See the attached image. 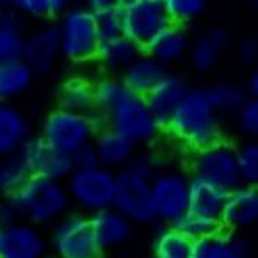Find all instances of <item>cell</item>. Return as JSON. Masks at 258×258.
I'll return each mask as SVG.
<instances>
[{"instance_id":"cell-1","label":"cell","mask_w":258,"mask_h":258,"mask_svg":"<svg viewBox=\"0 0 258 258\" xmlns=\"http://www.w3.org/2000/svg\"><path fill=\"white\" fill-rule=\"evenodd\" d=\"M164 132H167L176 145L192 153L224 141L219 114L203 88L189 89L175 114L164 125Z\"/></svg>"},{"instance_id":"cell-2","label":"cell","mask_w":258,"mask_h":258,"mask_svg":"<svg viewBox=\"0 0 258 258\" xmlns=\"http://www.w3.org/2000/svg\"><path fill=\"white\" fill-rule=\"evenodd\" d=\"M13 200L18 205L22 219L38 228H52L72 207L64 182L41 176H31Z\"/></svg>"},{"instance_id":"cell-3","label":"cell","mask_w":258,"mask_h":258,"mask_svg":"<svg viewBox=\"0 0 258 258\" xmlns=\"http://www.w3.org/2000/svg\"><path fill=\"white\" fill-rule=\"evenodd\" d=\"M55 27L62 59L70 64H88L95 61L100 36L93 22L91 9L84 4L68 6L57 18Z\"/></svg>"},{"instance_id":"cell-4","label":"cell","mask_w":258,"mask_h":258,"mask_svg":"<svg viewBox=\"0 0 258 258\" xmlns=\"http://www.w3.org/2000/svg\"><path fill=\"white\" fill-rule=\"evenodd\" d=\"M109 128L121 134L123 137L139 148H150L162 136L164 128L150 110L146 98L126 89L118 103L107 112Z\"/></svg>"},{"instance_id":"cell-5","label":"cell","mask_w":258,"mask_h":258,"mask_svg":"<svg viewBox=\"0 0 258 258\" xmlns=\"http://www.w3.org/2000/svg\"><path fill=\"white\" fill-rule=\"evenodd\" d=\"M70 202L82 214H98L112 209L116 192V173L102 166L91 169H73L64 180Z\"/></svg>"},{"instance_id":"cell-6","label":"cell","mask_w":258,"mask_h":258,"mask_svg":"<svg viewBox=\"0 0 258 258\" xmlns=\"http://www.w3.org/2000/svg\"><path fill=\"white\" fill-rule=\"evenodd\" d=\"M48 246L55 258H103L91 217L82 212H68L57 221L50 232Z\"/></svg>"},{"instance_id":"cell-7","label":"cell","mask_w":258,"mask_h":258,"mask_svg":"<svg viewBox=\"0 0 258 258\" xmlns=\"http://www.w3.org/2000/svg\"><path fill=\"white\" fill-rule=\"evenodd\" d=\"M152 176L126 166L116 173L114 209L134 224H148L155 221L152 207Z\"/></svg>"},{"instance_id":"cell-8","label":"cell","mask_w":258,"mask_h":258,"mask_svg":"<svg viewBox=\"0 0 258 258\" xmlns=\"http://www.w3.org/2000/svg\"><path fill=\"white\" fill-rule=\"evenodd\" d=\"M190 176L178 169H162L152 180L153 216L166 226H173L189 210Z\"/></svg>"},{"instance_id":"cell-9","label":"cell","mask_w":258,"mask_h":258,"mask_svg":"<svg viewBox=\"0 0 258 258\" xmlns=\"http://www.w3.org/2000/svg\"><path fill=\"white\" fill-rule=\"evenodd\" d=\"M190 171L192 176L214 183L224 192H230L242 185L237 169L235 146L226 141L194 152L190 157Z\"/></svg>"},{"instance_id":"cell-10","label":"cell","mask_w":258,"mask_h":258,"mask_svg":"<svg viewBox=\"0 0 258 258\" xmlns=\"http://www.w3.org/2000/svg\"><path fill=\"white\" fill-rule=\"evenodd\" d=\"M119 16L121 34L136 43L141 50L171 23L162 0H125L119 6Z\"/></svg>"},{"instance_id":"cell-11","label":"cell","mask_w":258,"mask_h":258,"mask_svg":"<svg viewBox=\"0 0 258 258\" xmlns=\"http://www.w3.org/2000/svg\"><path fill=\"white\" fill-rule=\"evenodd\" d=\"M95 130L89 123L88 114H75L55 109L43 121L41 139L46 145L73 155L77 150L93 143Z\"/></svg>"},{"instance_id":"cell-12","label":"cell","mask_w":258,"mask_h":258,"mask_svg":"<svg viewBox=\"0 0 258 258\" xmlns=\"http://www.w3.org/2000/svg\"><path fill=\"white\" fill-rule=\"evenodd\" d=\"M20 59L34 72V75L52 72L61 59L55 23L43 22L27 29L23 34Z\"/></svg>"},{"instance_id":"cell-13","label":"cell","mask_w":258,"mask_h":258,"mask_svg":"<svg viewBox=\"0 0 258 258\" xmlns=\"http://www.w3.org/2000/svg\"><path fill=\"white\" fill-rule=\"evenodd\" d=\"M48 237L27 221L0 228V258H48Z\"/></svg>"},{"instance_id":"cell-14","label":"cell","mask_w":258,"mask_h":258,"mask_svg":"<svg viewBox=\"0 0 258 258\" xmlns=\"http://www.w3.org/2000/svg\"><path fill=\"white\" fill-rule=\"evenodd\" d=\"M20 155L23 157L32 176L64 182L75 169L72 155L46 145L41 137H31L20 150Z\"/></svg>"},{"instance_id":"cell-15","label":"cell","mask_w":258,"mask_h":258,"mask_svg":"<svg viewBox=\"0 0 258 258\" xmlns=\"http://www.w3.org/2000/svg\"><path fill=\"white\" fill-rule=\"evenodd\" d=\"M258 221V190L256 185H239L226 192L219 223L223 230L240 233L249 230Z\"/></svg>"},{"instance_id":"cell-16","label":"cell","mask_w":258,"mask_h":258,"mask_svg":"<svg viewBox=\"0 0 258 258\" xmlns=\"http://www.w3.org/2000/svg\"><path fill=\"white\" fill-rule=\"evenodd\" d=\"M189 89V84L182 75L167 72L162 77V80L145 96L150 110H152L157 121L162 125V128L171 119V116L175 114V110L178 109V105L185 98Z\"/></svg>"},{"instance_id":"cell-17","label":"cell","mask_w":258,"mask_h":258,"mask_svg":"<svg viewBox=\"0 0 258 258\" xmlns=\"http://www.w3.org/2000/svg\"><path fill=\"white\" fill-rule=\"evenodd\" d=\"M232 43V34L226 27L216 25L207 29L205 32L194 38L189 46V57L190 64L198 72H210L219 64L221 57L228 50Z\"/></svg>"},{"instance_id":"cell-18","label":"cell","mask_w":258,"mask_h":258,"mask_svg":"<svg viewBox=\"0 0 258 258\" xmlns=\"http://www.w3.org/2000/svg\"><path fill=\"white\" fill-rule=\"evenodd\" d=\"M190 32L187 27L169 23L152 38V41L143 48L146 55L153 57L162 66H171L185 59L190 46Z\"/></svg>"},{"instance_id":"cell-19","label":"cell","mask_w":258,"mask_h":258,"mask_svg":"<svg viewBox=\"0 0 258 258\" xmlns=\"http://www.w3.org/2000/svg\"><path fill=\"white\" fill-rule=\"evenodd\" d=\"M91 224L93 232L98 240L102 251L109 249H118V247L125 246L134 233V223L128 221L121 212L114 209L102 210L98 214H93Z\"/></svg>"},{"instance_id":"cell-20","label":"cell","mask_w":258,"mask_h":258,"mask_svg":"<svg viewBox=\"0 0 258 258\" xmlns=\"http://www.w3.org/2000/svg\"><path fill=\"white\" fill-rule=\"evenodd\" d=\"M93 146H95L100 166L114 171V173L128 166L134 153L137 152V146L134 143H130L121 134L114 132L112 128H105L95 134Z\"/></svg>"},{"instance_id":"cell-21","label":"cell","mask_w":258,"mask_h":258,"mask_svg":"<svg viewBox=\"0 0 258 258\" xmlns=\"http://www.w3.org/2000/svg\"><path fill=\"white\" fill-rule=\"evenodd\" d=\"M31 139V123L13 103H0V157L20 153Z\"/></svg>"},{"instance_id":"cell-22","label":"cell","mask_w":258,"mask_h":258,"mask_svg":"<svg viewBox=\"0 0 258 258\" xmlns=\"http://www.w3.org/2000/svg\"><path fill=\"white\" fill-rule=\"evenodd\" d=\"M143 53V50L132 43L123 34L114 36L109 39H100V45L96 48L95 61L107 75H121L125 68H128L137 57Z\"/></svg>"},{"instance_id":"cell-23","label":"cell","mask_w":258,"mask_h":258,"mask_svg":"<svg viewBox=\"0 0 258 258\" xmlns=\"http://www.w3.org/2000/svg\"><path fill=\"white\" fill-rule=\"evenodd\" d=\"M166 73H167L166 66H162L153 57L146 55L143 52L128 68H125V72L119 75V79H121L123 86L130 93L146 96L162 80V77Z\"/></svg>"},{"instance_id":"cell-24","label":"cell","mask_w":258,"mask_h":258,"mask_svg":"<svg viewBox=\"0 0 258 258\" xmlns=\"http://www.w3.org/2000/svg\"><path fill=\"white\" fill-rule=\"evenodd\" d=\"M59 109L75 114H89L95 109L93 82L82 75L68 77L59 88L57 95Z\"/></svg>"},{"instance_id":"cell-25","label":"cell","mask_w":258,"mask_h":258,"mask_svg":"<svg viewBox=\"0 0 258 258\" xmlns=\"http://www.w3.org/2000/svg\"><path fill=\"white\" fill-rule=\"evenodd\" d=\"M34 80L32 72L22 59L0 62V103H11L29 91Z\"/></svg>"},{"instance_id":"cell-26","label":"cell","mask_w":258,"mask_h":258,"mask_svg":"<svg viewBox=\"0 0 258 258\" xmlns=\"http://www.w3.org/2000/svg\"><path fill=\"white\" fill-rule=\"evenodd\" d=\"M226 192L207 180L190 176L189 182V212L198 216L219 219Z\"/></svg>"},{"instance_id":"cell-27","label":"cell","mask_w":258,"mask_h":258,"mask_svg":"<svg viewBox=\"0 0 258 258\" xmlns=\"http://www.w3.org/2000/svg\"><path fill=\"white\" fill-rule=\"evenodd\" d=\"M205 91L219 116L221 114H235L242 107V103L249 98L244 86L237 82H230V80L212 84Z\"/></svg>"},{"instance_id":"cell-28","label":"cell","mask_w":258,"mask_h":258,"mask_svg":"<svg viewBox=\"0 0 258 258\" xmlns=\"http://www.w3.org/2000/svg\"><path fill=\"white\" fill-rule=\"evenodd\" d=\"M176 232H180L189 242H205V240H212L217 233L223 232L219 219H212V217L198 216L187 210L175 224H173Z\"/></svg>"},{"instance_id":"cell-29","label":"cell","mask_w":258,"mask_h":258,"mask_svg":"<svg viewBox=\"0 0 258 258\" xmlns=\"http://www.w3.org/2000/svg\"><path fill=\"white\" fill-rule=\"evenodd\" d=\"M31 176V171L20 153L2 157L0 160V196L13 198Z\"/></svg>"},{"instance_id":"cell-30","label":"cell","mask_w":258,"mask_h":258,"mask_svg":"<svg viewBox=\"0 0 258 258\" xmlns=\"http://www.w3.org/2000/svg\"><path fill=\"white\" fill-rule=\"evenodd\" d=\"M68 0H9V8L25 20L50 22L57 20L68 8Z\"/></svg>"},{"instance_id":"cell-31","label":"cell","mask_w":258,"mask_h":258,"mask_svg":"<svg viewBox=\"0 0 258 258\" xmlns=\"http://www.w3.org/2000/svg\"><path fill=\"white\" fill-rule=\"evenodd\" d=\"M192 242L173 226L159 230L152 242V258H189Z\"/></svg>"},{"instance_id":"cell-32","label":"cell","mask_w":258,"mask_h":258,"mask_svg":"<svg viewBox=\"0 0 258 258\" xmlns=\"http://www.w3.org/2000/svg\"><path fill=\"white\" fill-rule=\"evenodd\" d=\"M209 258H253L251 246L240 233L221 232L209 240Z\"/></svg>"},{"instance_id":"cell-33","label":"cell","mask_w":258,"mask_h":258,"mask_svg":"<svg viewBox=\"0 0 258 258\" xmlns=\"http://www.w3.org/2000/svg\"><path fill=\"white\" fill-rule=\"evenodd\" d=\"M171 23L189 27L200 20L210 8V0H162Z\"/></svg>"},{"instance_id":"cell-34","label":"cell","mask_w":258,"mask_h":258,"mask_svg":"<svg viewBox=\"0 0 258 258\" xmlns=\"http://www.w3.org/2000/svg\"><path fill=\"white\" fill-rule=\"evenodd\" d=\"M126 88L123 86L118 75H103L93 82V93H95V109L102 112H109L118 100L123 96Z\"/></svg>"},{"instance_id":"cell-35","label":"cell","mask_w":258,"mask_h":258,"mask_svg":"<svg viewBox=\"0 0 258 258\" xmlns=\"http://www.w3.org/2000/svg\"><path fill=\"white\" fill-rule=\"evenodd\" d=\"M237 169L240 182L244 185H256L258 182V145L254 141H247L242 146L235 148Z\"/></svg>"},{"instance_id":"cell-36","label":"cell","mask_w":258,"mask_h":258,"mask_svg":"<svg viewBox=\"0 0 258 258\" xmlns=\"http://www.w3.org/2000/svg\"><path fill=\"white\" fill-rule=\"evenodd\" d=\"M93 13V22H95L96 32L100 39H109L114 36L121 34V16L119 8H102L95 9Z\"/></svg>"},{"instance_id":"cell-37","label":"cell","mask_w":258,"mask_h":258,"mask_svg":"<svg viewBox=\"0 0 258 258\" xmlns=\"http://www.w3.org/2000/svg\"><path fill=\"white\" fill-rule=\"evenodd\" d=\"M128 166L134 167V169H137L139 173H143V175L152 176L153 178L159 171H162V159H160L159 153L153 152V150L143 148V150H137V152L134 153Z\"/></svg>"},{"instance_id":"cell-38","label":"cell","mask_w":258,"mask_h":258,"mask_svg":"<svg viewBox=\"0 0 258 258\" xmlns=\"http://www.w3.org/2000/svg\"><path fill=\"white\" fill-rule=\"evenodd\" d=\"M237 123H239L240 130L246 134L247 137H254L258 134V100L256 98H247L242 103L239 110L235 112Z\"/></svg>"},{"instance_id":"cell-39","label":"cell","mask_w":258,"mask_h":258,"mask_svg":"<svg viewBox=\"0 0 258 258\" xmlns=\"http://www.w3.org/2000/svg\"><path fill=\"white\" fill-rule=\"evenodd\" d=\"M22 41H23L22 32L0 27V62L11 61V59H20Z\"/></svg>"},{"instance_id":"cell-40","label":"cell","mask_w":258,"mask_h":258,"mask_svg":"<svg viewBox=\"0 0 258 258\" xmlns=\"http://www.w3.org/2000/svg\"><path fill=\"white\" fill-rule=\"evenodd\" d=\"M235 55L242 64H253L258 57V39L256 36H246L235 46Z\"/></svg>"},{"instance_id":"cell-41","label":"cell","mask_w":258,"mask_h":258,"mask_svg":"<svg viewBox=\"0 0 258 258\" xmlns=\"http://www.w3.org/2000/svg\"><path fill=\"white\" fill-rule=\"evenodd\" d=\"M72 160H73V167H75V169H91V167L100 166L93 143H89V145L77 150L72 155Z\"/></svg>"},{"instance_id":"cell-42","label":"cell","mask_w":258,"mask_h":258,"mask_svg":"<svg viewBox=\"0 0 258 258\" xmlns=\"http://www.w3.org/2000/svg\"><path fill=\"white\" fill-rule=\"evenodd\" d=\"M18 221H22V214H20V209L15 203V200L0 196V228L15 224Z\"/></svg>"},{"instance_id":"cell-43","label":"cell","mask_w":258,"mask_h":258,"mask_svg":"<svg viewBox=\"0 0 258 258\" xmlns=\"http://www.w3.org/2000/svg\"><path fill=\"white\" fill-rule=\"evenodd\" d=\"M0 27H6V29H11V31L25 34L27 20L22 15H18L16 11H13L11 8H6L0 11Z\"/></svg>"},{"instance_id":"cell-44","label":"cell","mask_w":258,"mask_h":258,"mask_svg":"<svg viewBox=\"0 0 258 258\" xmlns=\"http://www.w3.org/2000/svg\"><path fill=\"white\" fill-rule=\"evenodd\" d=\"M88 118H89V123H91L93 130H95V134L109 128V118H107V112H102V110H98V109H93L91 112L88 114Z\"/></svg>"},{"instance_id":"cell-45","label":"cell","mask_w":258,"mask_h":258,"mask_svg":"<svg viewBox=\"0 0 258 258\" xmlns=\"http://www.w3.org/2000/svg\"><path fill=\"white\" fill-rule=\"evenodd\" d=\"M125 0H84V6L91 11L95 9H102V8H119Z\"/></svg>"},{"instance_id":"cell-46","label":"cell","mask_w":258,"mask_h":258,"mask_svg":"<svg viewBox=\"0 0 258 258\" xmlns=\"http://www.w3.org/2000/svg\"><path fill=\"white\" fill-rule=\"evenodd\" d=\"M189 258H209V240H205V242H192Z\"/></svg>"},{"instance_id":"cell-47","label":"cell","mask_w":258,"mask_h":258,"mask_svg":"<svg viewBox=\"0 0 258 258\" xmlns=\"http://www.w3.org/2000/svg\"><path fill=\"white\" fill-rule=\"evenodd\" d=\"M244 89H246V93H247L249 98H256V95H258V73L256 72H253L249 75V79H247V84L244 86Z\"/></svg>"},{"instance_id":"cell-48","label":"cell","mask_w":258,"mask_h":258,"mask_svg":"<svg viewBox=\"0 0 258 258\" xmlns=\"http://www.w3.org/2000/svg\"><path fill=\"white\" fill-rule=\"evenodd\" d=\"M6 8H9V0H0V11Z\"/></svg>"},{"instance_id":"cell-49","label":"cell","mask_w":258,"mask_h":258,"mask_svg":"<svg viewBox=\"0 0 258 258\" xmlns=\"http://www.w3.org/2000/svg\"><path fill=\"white\" fill-rule=\"evenodd\" d=\"M70 6H75V4H84V0H68Z\"/></svg>"},{"instance_id":"cell-50","label":"cell","mask_w":258,"mask_h":258,"mask_svg":"<svg viewBox=\"0 0 258 258\" xmlns=\"http://www.w3.org/2000/svg\"><path fill=\"white\" fill-rule=\"evenodd\" d=\"M53 258H55V256H53Z\"/></svg>"}]
</instances>
